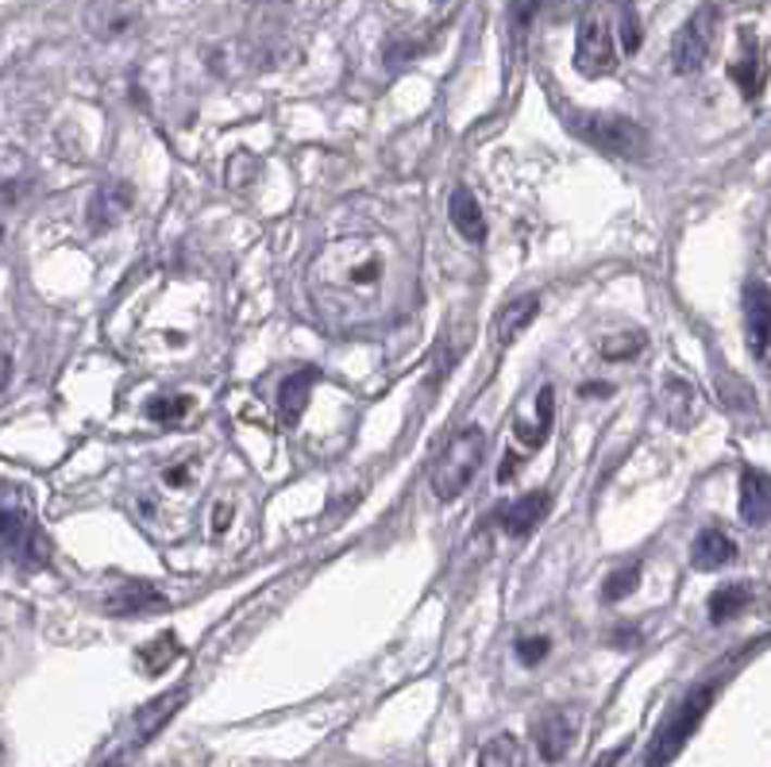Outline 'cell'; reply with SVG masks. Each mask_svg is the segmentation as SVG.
Listing matches in <instances>:
<instances>
[{
	"mask_svg": "<svg viewBox=\"0 0 771 767\" xmlns=\"http://www.w3.org/2000/svg\"><path fill=\"white\" fill-rule=\"evenodd\" d=\"M382 286H386V255L366 236L336 239L309 267V297L336 324L366 321L378 309Z\"/></svg>",
	"mask_w": 771,
	"mask_h": 767,
	"instance_id": "obj_1",
	"label": "cell"
},
{
	"mask_svg": "<svg viewBox=\"0 0 771 767\" xmlns=\"http://www.w3.org/2000/svg\"><path fill=\"white\" fill-rule=\"evenodd\" d=\"M483 456H486V432L483 429H463L448 447H444V456L436 459L433 467V494L440 502H456L471 482H475L478 467H483Z\"/></svg>",
	"mask_w": 771,
	"mask_h": 767,
	"instance_id": "obj_2",
	"label": "cell"
},
{
	"mask_svg": "<svg viewBox=\"0 0 771 767\" xmlns=\"http://www.w3.org/2000/svg\"><path fill=\"white\" fill-rule=\"evenodd\" d=\"M568 124L575 135H583L586 144H594L606 154H618V159H645L648 151L645 132L629 116H613V112H571Z\"/></svg>",
	"mask_w": 771,
	"mask_h": 767,
	"instance_id": "obj_3",
	"label": "cell"
},
{
	"mask_svg": "<svg viewBox=\"0 0 771 767\" xmlns=\"http://www.w3.org/2000/svg\"><path fill=\"white\" fill-rule=\"evenodd\" d=\"M713 698H718V686L706 683L702 691H695L687 702H683V706L675 709V714L668 717V726L660 729L652 752H648V767H663V764H671V759L679 756V749L691 741V733L698 729V721L706 717V709H710Z\"/></svg>",
	"mask_w": 771,
	"mask_h": 767,
	"instance_id": "obj_4",
	"label": "cell"
},
{
	"mask_svg": "<svg viewBox=\"0 0 771 767\" xmlns=\"http://www.w3.org/2000/svg\"><path fill=\"white\" fill-rule=\"evenodd\" d=\"M618 66V39L606 12H590L579 20L575 32V70L583 77H606Z\"/></svg>",
	"mask_w": 771,
	"mask_h": 767,
	"instance_id": "obj_5",
	"label": "cell"
},
{
	"mask_svg": "<svg viewBox=\"0 0 771 767\" xmlns=\"http://www.w3.org/2000/svg\"><path fill=\"white\" fill-rule=\"evenodd\" d=\"M713 35H718V9L713 4H702L695 16L683 24V32L675 35V47H671V66L675 74H698L706 66L713 51Z\"/></svg>",
	"mask_w": 771,
	"mask_h": 767,
	"instance_id": "obj_6",
	"label": "cell"
},
{
	"mask_svg": "<svg viewBox=\"0 0 771 767\" xmlns=\"http://www.w3.org/2000/svg\"><path fill=\"white\" fill-rule=\"evenodd\" d=\"M42 556H47V540H42L39 524L0 509V564L12 559V564L39 567Z\"/></svg>",
	"mask_w": 771,
	"mask_h": 767,
	"instance_id": "obj_7",
	"label": "cell"
},
{
	"mask_svg": "<svg viewBox=\"0 0 771 767\" xmlns=\"http://www.w3.org/2000/svg\"><path fill=\"white\" fill-rule=\"evenodd\" d=\"M575 737H579L575 709H548L544 717H536V726H533V744L544 764H556V759L568 756Z\"/></svg>",
	"mask_w": 771,
	"mask_h": 767,
	"instance_id": "obj_8",
	"label": "cell"
},
{
	"mask_svg": "<svg viewBox=\"0 0 771 767\" xmlns=\"http://www.w3.org/2000/svg\"><path fill=\"white\" fill-rule=\"evenodd\" d=\"M162 602L166 598L154 591L151 582H139V579H120L97 594V609H104V614H112V617L151 614V609H159Z\"/></svg>",
	"mask_w": 771,
	"mask_h": 767,
	"instance_id": "obj_9",
	"label": "cell"
},
{
	"mask_svg": "<svg viewBox=\"0 0 771 767\" xmlns=\"http://www.w3.org/2000/svg\"><path fill=\"white\" fill-rule=\"evenodd\" d=\"M548 514H551V494L548 490H533V494H521V498L509 502L506 514H501V529H506V536L521 540L540 529Z\"/></svg>",
	"mask_w": 771,
	"mask_h": 767,
	"instance_id": "obj_10",
	"label": "cell"
},
{
	"mask_svg": "<svg viewBox=\"0 0 771 767\" xmlns=\"http://www.w3.org/2000/svg\"><path fill=\"white\" fill-rule=\"evenodd\" d=\"M745 324H748V344L760 363H768V344H771V294L763 282H753L745 294Z\"/></svg>",
	"mask_w": 771,
	"mask_h": 767,
	"instance_id": "obj_11",
	"label": "cell"
},
{
	"mask_svg": "<svg viewBox=\"0 0 771 767\" xmlns=\"http://www.w3.org/2000/svg\"><path fill=\"white\" fill-rule=\"evenodd\" d=\"M733 559H737V544H733V536L721 529V524L702 529L695 536V544H691V567H695V571H721V567H730Z\"/></svg>",
	"mask_w": 771,
	"mask_h": 767,
	"instance_id": "obj_12",
	"label": "cell"
},
{
	"mask_svg": "<svg viewBox=\"0 0 771 767\" xmlns=\"http://www.w3.org/2000/svg\"><path fill=\"white\" fill-rule=\"evenodd\" d=\"M313 389H316V371H294L286 382L278 386V421L286 429H294L301 417H306L309 401H313Z\"/></svg>",
	"mask_w": 771,
	"mask_h": 767,
	"instance_id": "obj_13",
	"label": "cell"
},
{
	"mask_svg": "<svg viewBox=\"0 0 771 767\" xmlns=\"http://www.w3.org/2000/svg\"><path fill=\"white\" fill-rule=\"evenodd\" d=\"M448 217H451V228H456L467 244H483L486 239V217H483V209H478V197L467 186L451 189Z\"/></svg>",
	"mask_w": 771,
	"mask_h": 767,
	"instance_id": "obj_14",
	"label": "cell"
},
{
	"mask_svg": "<svg viewBox=\"0 0 771 767\" xmlns=\"http://www.w3.org/2000/svg\"><path fill=\"white\" fill-rule=\"evenodd\" d=\"M127 209H132V186L116 182V186L97 189L94 201H89V228H97V232L116 228L120 220L127 217Z\"/></svg>",
	"mask_w": 771,
	"mask_h": 767,
	"instance_id": "obj_15",
	"label": "cell"
},
{
	"mask_svg": "<svg viewBox=\"0 0 771 767\" xmlns=\"http://www.w3.org/2000/svg\"><path fill=\"white\" fill-rule=\"evenodd\" d=\"M768 514H771L768 474L748 467V471L741 474V517H745V524H753V529H763V524H768Z\"/></svg>",
	"mask_w": 771,
	"mask_h": 767,
	"instance_id": "obj_16",
	"label": "cell"
},
{
	"mask_svg": "<svg viewBox=\"0 0 771 767\" xmlns=\"http://www.w3.org/2000/svg\"><path fill=\"white\" fill-rule=\"evenodd\" d=\"M536 312H540V297H518V301H509L506 309L498 312V317H494V344L498 347H509L513 344V339L521 336V332L528 329V324L536 321Z\"/></svg>",
	"mask_w": 771,
	"mask_h": 767,
	"instance_id": "obj_17",
	"label": "cell"
},
{
	"mask_svg": "<svg viewBox=\"0 0 771 767\" xmlns=\"http://www.w3.org/2000/svg\"><path fill=\"white\" fill-rule=\"evenodd\" d=\"M182 698H186V686H178V691H170V694H162V698L147 702V706L139 709L136 717H132V741H136V744L151 741V737L170 721V714L182 706Z\"/></svg>",
	"mask_w": 771,
	"mask_h": 767,
	"instance_id": "obj_18",
	"label": "cell"
},
{
	"mask_svg": "<svg viewBox=\"0 0 771 767\" xmlns=\"http://www.w3.org/2000/svg\"><path fill=\"white\" fill-rule=\"evenodd\" d=\"M551 421H556V389L540 386V394H536V421L533 424H518V444L525 447L528 456H533L536 447L548 440Z\"/></svg>",
	"mask_w": 771,
	"mask_h": 767,
	"instance_id": "obj_19",
	"label": "cell"
},
{
	"mask_svg": "<svg viewBox=\"0 0 771 767\" xmlns=\"http://www.w3.org/2000/svg\"><path fill=\"white\" fill-rule=\"evenodd\" d=\"M748 602H753V591H748L745 582H730V586L713 591V598L706 602V614H710L713 624H725V621H733L737 614H745Z\"/></svg>",
	"mask_w": 771,
	"mask_h": 767,
	"instance_id": "obj_20",
	"label": "cell"
},
{
	"mask_svg": "<svg viewBox=\"0 0 771 767\" xmlns=\"http://www.w3.org/2000/svg\"><path fill=\"white\" fill-rule=\"evenodd\" d=\"M478 767H525V744L513 733H498L483 744Z\"/></svg>",
	"mask_w": 771,
	"mask_h": 767,
	"instance_id": "obj_21",
	"label": "cell"
},
{
	"mask_svg": "<svg viewBox=\"0 0 771 767\" xmlns=\"http://www.w3.org/2000/svg\"><path fill=\"white\" fill-rule=\"evenodd\" d=\"M730 77L741 85V94L748 97V101H756V97L763 94V82H768V66H763V54L760 51H745L737 62L730 66Z\"/></svg>",
	"mask_w": 771,
	"mask_h": 767,
	"instance_id": "obj_22",
	"label": "cell"
},
{
	"mask_svg": "<svg viewBox=\"0 0 771 767\" xmlns=\"http://www.w3.org/2000/svg\"><path fill=\"white\" fill-rule=\"evenodd\" d=\"M178 656H182L178 636L166 629V633H159L154 641H147L144 648H139V667H144V675H162Z\"/></svg>",
	"mask_w": 771,
	"mask_h": 767,
	"instance_id": "obj_23",
	"label": "cell"
},
{
	"mask_svg": "<svg viewBox=\"0 0 771 767\" xmlns=\"http://www.w3.org/2000/svg\"><path fill=\"white\" fill-rule=\"evenodd\" d=\"M645 332L641 329H629V332H613V336H606L602 344H598V355H602L606 363H629V359H636V355L645 351Z\"/></svg>",
	"mask_w": 771,
	"mask_h": 767,
	"instance_id": "obj_24",
	"label": "cell"
},
{
	"mask_svg": "<svg viewBox=\"0 0 771 767\" xmlns=\"http://www.w3.org/2000/svg\"><path fill=\"white\" fill-rule=\"evenodd\" d=\"M613 16H618V27H613V39H618L621 54H633L636 47H641V20H636L633 4H629V0H621L618 9H613Z\"/></svg>",
	"mask_w": 771,
	"mask_h": 767,
	"instance_id": "obj_25",
	"label": "cell"
},
{
	"mask_svg": "<svg viewBox=\"0 0 771 767\" xmlns=\"http://www.w3.org/2000/svg\"><path fill=\"white\" fill-rule=\"evenodd\" d=\"M641 586V564H625V567H618V571L610 574V579L602 582V602H625L629 594Z\"/></svg>",
	"mask_w": 771,
	"mask_h": 767,
	"instance_id": "obj_26",
	"label": "cell"
},
{
	"mask_svg": "<svg viewBox=\"0 0 771 767\" xmlns=\"http://www.w3.org/2000/svg\"><path fill=\"white\" fill-rule=\"evenodd\" d=\"M663 405L671 409L675 424H687L691 421V405H695V389H691L683 379H663Z\"/></svg>",
	"mask_w": 771,
	"mask_h": 767,
	"instance_id": "obj_27",
	"label": "cell"
},
{
	"mask_svg": "<svg viewBox=\"0 0 771 767\" xmlns=\"http://www.w3.org/2000/svg\"><path fill=\"white\" fill-rule=\"evenodd\" d=\"M189 409H194V401H189V397H182V394L151 397V405H147V417H151V421H159V424H174V421H182Z\"/></svg>",
	"mask_w": 771,
	"mask_h": 767,
	"instance_id": "obj_28",
	"label": "cell"
},
{
	"mask_svg": "<svg viewBox=\"0 0 771 767\" xmlns=\"http://www.w3.org/2000/svg\"><path fill=\"white\" fill-rule=\"evenodd\" d=\"M24 174H27L24 154L12 151V147H4V151H0V194H4V189H12V186H20V182H24Z\"/></svg>",
	"mask_w": 771,
	"mask_h": 767,
	"instance_id": "obj_29",
	"label": "cell"
},
{
	"mask_svg": "<svg viewBox=\"0 0 771 767\" xmlns=\"http://www.w3.org/2000/svg\"><path fill=\"white\" fill-rule=\"evenodd\" d=\"M548 652H551V636H521L518 641V659L525 667H536V664H544L548 659Z\"/></svg>",
	"mask_w": 771,
	"mask_h": 767,
	"instance_id": "obj_30",
	"label": "cell"
},
{
	"mask_svg": "<svg viewBox=\"0 0 771 767\" xmlns=\"http://www.w3.org/2000/svg\"><path fill=\"white\" fill-rule=\"evenodd\" d=\"M254 170H259L254 154H236L232 166H228V186L232 189H247V177H254Z\"/></svg>",
	"mask_w": 771,
	"mask_h": 767,
	"instance_id": "obj_31",
	"label": "cell"
},
{
	"mask_svg": "<svg viewBox=\"0 0 771 767\" xmlns=\"http://www.w3.org/2000/svg\"><path fill=\"white\" fill-rule=\"evenodd\" d=\"M189 467H194V463H178V471H166V474H162V482H166V486H186V482H189Z\"/></svg>",
	"mask_w": 771,
	"mask_h": 767,
	"instance_id": "obj_32",
	"label": "cell"
},
{
	"mask_svg": "<svg viewBox=\"0 0 771 767\" xmlns=\"http://www.w3.org/2000/svg\"><path fill=\"white\" fill-rule=\"evenodd\" d=\"M228 521H232V506H216V514H212V532H216V536H221L224 529H228Z\"/></svg>",
	"mask_w": 771,
	"mask_h": 767,
	"instance_id": "obj_33",
	"label": "cell"
},
{
	"mask_svg": "<svg viewBox=\"0 0 771 767\" xmlns=\"http://www.w3.org/2000/svg\"><path fill=\"white\" fill-rule=\"evenodd\" d=\"M536 4H540V0H518V12H513V20H518V27L525 24V20H533Z\"/></svg>",
	"mask_w": 771,
	"mask_h": 767,
	"instance_id": "obj_34",
	"label": "cell"
},
{
	"mask_svg": "<svg viewBox=\"0 0 771 767\" xmlns=\"http://www.w3.org/2000/svg\"><path fill=\"white\" fill-rule=\"evenodd\" d=\"M579 397H610V386L606 382H586V386H579Z\"/></svg>",
	"mask_w": 771,
	"mask_h": 767,
	"instance_id": "obj_35",
	"label": "cell"
},
{
	"mask_svg": "<svg viewBox=\"0 0 771 767\" xmlns=\"http://www.w3.org/2000/svg\"><path fill=\"white\" fill-rule=\"evenodd\" d=\"M621 756H625V744H621V749H613V752H606V756L602 759H598V767H613V764H618V759Z\"/></svg>",
	"mask_w": 771,
	"mask_h": 767,
	"instance_id": "obj_36",
	"label": "cell"
},
{
	"mask_svg": "<svg viewBox=\"0 0 771 767\" xmlns=\"http://www.w3.org/2000/svg\"><path fill=\"white\" fill-rule=\"evenodd\" d=\"M9 367H12L9 359H0V382H9Z\"/></svg>",
	"mask_w": 771,
	"mask_h": 767,
	"instance_id": "obj_37",
	"label": "cell"
},
{
	"mask_svg": "<svg viewBox=\"0 0 771 767\" xmlns=\"http://www.w3.org/2000/svg\"><path fill=\"white\" fill-rule=\"evenodd\" d=\"M104 767H116V764H104Z\"/></svg>",
	"mask_w": 771,
	"mask_h": 767,
	"instance_id": "obj_38",
	"label": "cell"
},
{
	"mask_svg": "<svg viewBox=\"0 0 771 767\" xmlns=\"http://www.w3.org/2000/svg\"><path fill=\"white\" fill-rule=\"evenodd\" d=\"M0 236H4V232H0Z\"/></svg>",
	"mask_w": 771,
	"mask_h": 767,
	"instance_id": "obj_39",
	"label": "cell"
},
{
	"mask_svg": "<svg viewBox=\"0 0 771 767\" xmlns=\"http://www.w3.org/2000/svg\"><path fill=\"white\" fill-rule=\"evenodd\" d=\"M440 4H444V0H440Z\"/></svg>",
	"mask_w": 771,
	"mask_h": 767,
	"instance_id": "obj_40",
	"label": "cell"
}]
</instances>
